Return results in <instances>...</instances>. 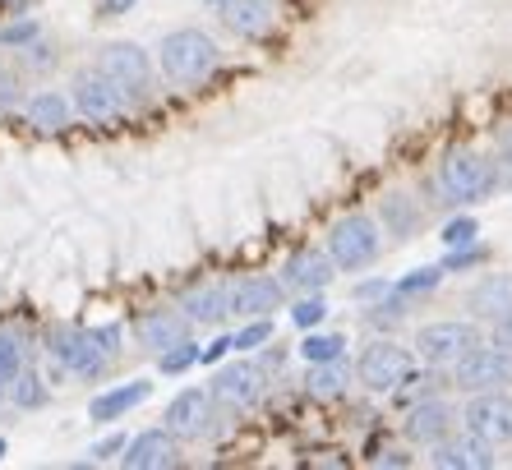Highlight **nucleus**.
<instances>
[{
    "label": "nucleus",
    "mask_w": 512,
    "mask_h": 470,
    "mask_svg": "<svg viewBox=\"0 0 512 470\" xmlns=\"http://www.w3.org/2000/svg\"><path fill=\"white\" fill-rule=\"evenodd\" d=\"M323 314H328V305H323V300H300V305L291 309L296 328H314V323H323Z\"/></svg>",
    "instance_id": "nucleus-33"
},
{
    "label": "nucleus",
    "mask_w": 512,
    "mask_h": 470,
    "mask_svg": "<svg viewBox=\"0 0 512 470\" xmlns=\"http://www.w3.org/2000/svg\"><path fill=\"white\" fill-rule=\"evenodd\" d=\"M268 337H273V323H268V318H259V323H250L240 337H231V351H254V346H263Z\"/></svg>",
    "instance_id": "nucleus-32"
},
{
    "label": "nucleus",
    "mask_w": 512,
    "mask_h": 470,
    "mask_svg": "<svg viewBox=\"0 0 512 470\" xmlns=\"http://www.w3.org/2000/svg\"><path fill=\"white\" fill-rule=\"evenodd\" d=\"M116 452H125V438H102L93 447V457H116Z\"/></svg>",
    "instance_id": "nucleus-38"
},
{
    "label": "nucleus",
    "mask_w": 512,
    "mask_h": 470,
    "mask_svg": "<svg viewBox=\"0 0 512 470\" xmlns=\"http://www.w3.org/2000/svg\"><path fill=\"white\" fill-rule=\"evenodd\" d=\"M51 355L79 378H97L111 360V355L97 346L93 332H79V328H56L51 332Z\"/></svg>",
    "instance_id": "nucleus-8"
},
{
    "label": "nucleus",
    "mask_w": 512,
    "mask_h": 470,
    "mask_svg": "<svg viewBox=\"0 0 512 470\" xmlns=\"http://www.w3.org/2000/svg\"><path fill=\"white\" fill-rule=\"evenodd\" d=\"M180 309L194 318V323H217L222 314H231V286H199L180 300Z\"/></svg>",
    "instance_id": "nucleus-21"
},
{
    "label": "nucleus",
    "mask_w": 512,
    "mask_h": 470,
    "mask_svg": "<svg viewBox=\"0 0 512 470\" xmlns=\"http://www.w3.org/2000/svg\"><path fill=\"white\" fill-rule=\"evenodd\" d=\"M14 97H19V83H14V79H10V74L0 70V106H10V102H14Z\"/></svg>",
    "instance_id": "nucleus-39"
},
{
    "label": "nucleus",
    "mask_w": 512,
    "mask_h": 470,
    "mask_svg": "<svg viewBox=\"0 0 512 470\" xmlns=\"http://www.w3.org/2000/svg\"><path fill=\"white\" fill-rule=\"evenodd\" d=\"M457 388L462 392H503L512 388V351L508 346H476L457 360Z\"/></svg>",
    "instance_id": "nucleus-3"
},
{
    "label": "nucleus",
    "mask_w": 512,
    "mask_h": 470,
    "mask_svg": "<svg viewBox=\"0 0 512 470\" xmlns=\"http://www.w3.org/2000/svg\"><path fill=\"white\" fill-rule=\"evenodd\" d=\"M65 116H70V106H65V97H56V93H37L33 102H28V120H33L37 130H60Z\"/></svg>",
    "instance_id": "nucleus-23"
},
{
    "label": "nucleus",
    "mask_w": 512,
    "mask_h": 470,
    "mask_svg": "<svg viewBox=\"0 0 512 470\" xmlns=\"http://www.w3.org/2000/svg\"><path fill=\"white\" fill-rule=\"evenodd\" d=\"M222 24L240 37H259L273 24V10H268V0H227L222 5Z\"/></svg>",
    "instance_id": "nucleus-19"
},
{
    "label": "nucleus",
    "mask_w": 512,
    "mask_h": 470,
    "mask_svg": "<svg viewBox=\"0 0 512 470\" xmlns=\"http://www.w3.org/2000/svg\"><path fill=\"white\" fill-rule=\"evenodd\" d=\"M383 222H388L406 240V235L420 231V208L411 199H402V194H393V199H383Z\"/></svg>",
    "instance_id": "nucleus-24"
},
{
    "label": "nucleus",
    "mask_w": 512,
    "mask_h": 470,
    "mask_svg": "<svg viewBox=\"0 0 512 470\" xmlns=\"http://www.w3.org/2000/svg\"><path fill=\"white\" fill-rule=\"evenodd\" d=\"M480 346V332L471 328V323H429V328H420L416 337V351L425 365H457L466 351H476Z\"/></svg>",
    "instance_id": "nucleus-6"
},
{
    "label": "nucleus",
    "mask_w": 512,
    "mask_h": 470,
    "mask_svg": "<svg viewBox=\"0 0 512 470\" xmlns=\"http://www.w3.org/2000/svg\"><path fill=\"white\" fill-rule=\"evenodd\" d=\"M14 401H19V406H42V401H47L42 378L37 374H14Z\"/></svg>",
    "instance_id": "nucleus-30"
},
{
    "label": "nucleus",
    "mask_w": 512,
    "mask_h": 470,
    "mask_svg": "<svg viewBox=\"0 0 512 470\" xmlns=\"http://www.w3.org/2000/svg\"><path fill=\"white\" fill-rule=\"evenodd\" d=\"M328 259L337 268H370L379 259V231L365 212H351L328 231Z\"/></svg>",
    "instance_id": "nucleus-2"
},
{
    "label": "nucleus",
    "mask_w": 512,
    "mask_h": 470,
    "mask_svg": "<svg viewBox=\"0 0 512 470\" xmlns=\"http://www.w3.org/2000/svg\"><path fill=\"white\" fill-rule=\"evenodd\" d=\"M157 56H162V70H167L176 83H203L217 65L213 37L199 33V28H180V33L162 37Z\"/></svg>",
    "instance_id": "nucleus-1"
},
{
    "label": "nucleus",
    "mask_w": 512,
    "mask_h": 470,
    "mask_svg": "<svg viewBox=\"0 0 512 470\" xmlns=\"http://www.w3.org/2000/svg\"><path fill=\"white\" fill-rule=\"evenodd\" d=\"M148 397V383H125V388H111V392H102V397L93 401V406H88V415H93V420H116V415H125V411H134V406H139V401Z\"/></svg>",
    "instance_id": "nucleus-22"
},
{
    "label": "nucleus",
    "mask_w": 512,
    "mask_h": 470,
    "mask_svg": "<svg viewBox=\"0 0 512 470\" xmlns=\"http://www.w3.org/2000/svg\"><path fill=\"white\" fill-rule=\"evenodd\" d=\"M434 466H443V470H485V466H494V447L480 443L476 434L439 438V443H434Z\"/></svg>",
    "instance_id": "nucleus-12"
},
{
    "label": "nucleus",
    "mask_w": 512,
    "mask_h": 470,
    "mask_svg": "<svg viewBox=\"0 0 512 470\" xmlns=\"http://www.w3.org/2000/svg\"><path fill=\"white\" fill-rule=\"evenodd\" d=\"M494 341H499V346H508V351H512V314L494 318Z\"/></svg>",
    "instance_id": "nucleus-37"
},
{
    "label": "nucleus",
    "mask_w": 512,
    "mask_h": 470,
    "mask_svg": "<svg viewBox=\"0 0 512 470\" xmlns=\"http://www.w3.org/2000/svg\"><path fill=\"white\" fill-rule=\"evenodd\" d=\"M439 277H443V268H416L411 277H402V282L393 286V295H420V291H429V286H439Z\"/></svg>",
    "instance_id": "nucleus-31"
},
{
    "label": "nucleus",
    "mask_w": 512,
    "mask_h": 470,
    "mask_svg": "<svg viewBox=\"0 0 512 470\" xmlns=\"http://www.w3.org/2000/svg\"><path fill=\"white\" fill-rule=\"evenodd\" d=\"M383 291H388V286H383V282H365V286H356V295H360V300H374V295H383Z\"/></svg>",
    "instance_id": "nucleus-41"
},
{
    "label": "nucleus",
    "mask_w": 512,
    "mask_h": 470,
    "mask_svg": "<svg viewBox=\"0 0 512 470\" xmlns=\"http://www.w3.org/2000/svg\"><path fill=\"white\" fill-rule=\"evenodd\" d=\"M28 51H33V56H28V60H33V65H47V60H51V51L42 47V42H28Z\"/></svg>",
    "instance_id": "nucleus-43"
},
{
    "label": "nucleus",
    "mask_w": 512,
    "mask_h": 470,
    "mask_svg": "<svg viewBox=\"0 0 512 470\" xmlns=\"http://www.w3.org/2000/svg\"><path fill=\"white\" fill-rule=\"evenodd\" d=\"M503 153H508V157H512V130H508V134H503Z\"/></svg>",
    "instance_id": "nucleus-44"
},
{
    "label": "nucleus",
    "mask_w": 512,
    "mask_h": 470,
    "mask_svg": "<svg viewBox=\"0 0 512 470\" xmlns=\"http://www.w3.org/2000/svg\"><path fill=\"white\" fill-rule=\"evenodd\" d=\"M342 388H346V369L337 365V360L314 365V374H310V392H314V397H337Z\"/></svg>",
    "instance_id": "nucleus-25"
},
{
    "label": "nucleus",
    "mask_w": 512,
    "mask_h": 470,
    "mask_svg": "<svg viewBox=\"0 0 512 470\" xmlns=\"http://www.w3.org/2000/svg\"><path fill=\"white\" fill-rule=\"evenodd\" d=\"M74 106L84 111L88 120H97V125H111V120H120V111H125V88H120L116 79H107V74H79V83H74Z\"/></svg>",
    "instance_id": "nucleus-9"
},
{
    "label": "nucleus",
    "mask_w": 512,
    "mask_h": 470,
    "mask_svg": "<svg viewBox=\"0 0 512 470\" xmlns=\"http://www.w3.org/2000/svg\"><path fill=\"white\" fill-rule=\"evenodd\" d=\"M277 305H282V286H277L273 277H245V282L231 286V314L263 318Z\"/></svg>",
    "instance_id": "nucleus-15"
},
{
    "label": "nucleus",
    "mask_w": 512,
    "mask_h": 470,
    "mask_svg": "<svg viewBox=\"0 0 512 470\" xmlns=\"http://www.w3.org/2000/svg\"><path fill=\"white\" fill-rule=\"evenodd\" d=\"M0 457H5V438H0Z\"/></svg>",
    "instance_id": "nucleus-45"
},
{
    "label": "nucleus",
    "mask_w": 512,
    "mask_h": 470,
    "mask_svg": "<svg viewBox=\"0 0 512 470\" xmlns=\"http://www.w3.org/2000/svg\"><path fill=\"white\" fill-rule=\"evenodd\" d=\"M19 365H24V355H19V341L0 332V397H5V383H14Z\"/></svg>",
    "instance_id": "nucleus-27"
},
{
    "label": "nucleus",
    "mask_w": 512,
    "mask_h": 470,
    "mask_svg": "<svg viewBox=\"0 0 512 470\" xmlns=\"http://www.w3.org/2000/svg\"><path fill=\"white\" fill-rule=\"evenodd\" d=\"M227 351H231V337H217L208 351H199V360H203V365H217V360H222Z\"/></svg>",
    "instance_id": "nucleus-35"
},
{
    "label": "nucleus",
    "mask_w": 512,
    "mask_h": 470,
    "mask_svg": "<svg viewBox=\"0 0 512 470\" xmlns=\"http://www.w3.org/2000/svg\"><path fill=\"white\" fill-rule=\"evenodd\" d=\"M213 392L227 406H254L263 397V374L254 365H227V369H217Z\"/></svg>",
    "instance_id": "nucleus-14"
},
{
    "label": "nucleus",
    "mask_w": 512,
    "mask_h": 470,
    "mask_svg": "<svg viewBox=\"0 0 512 470\" xmlns=\"http://www.w3.org/2000/svg\"><path fill=\"white\" fill-rule=\"evenodd\" d=\"M33 0H0V14H24Z\"/></svg>",
    "instance_id": "nucleus-42"
},
{
    "label": "nucleus",
    "mask_w": 512,
    "mask_h": 470,
    "mask_svg": "<svg viewBox=\"0 0 512 470\" xmlns=\"http://www.w3.org/2000/svg\"><path fill=\"white\" fill-rule=\"evenodd\" d=\"M125 466L130 470H167V466H176L180 461V452H176V434H162V429H148V434H139L130 447H125Z\"/></svg>",
    "instance_id": "nucleus-11"
},
{
    "label": "nucleus",
    "mask_w": 512,
    "mask_h": 470,
    "mask_svg": "<svg viewBox=\"0 0 512 470\" xmlns=\"http://www.w3.org/2000/svg\"><path fill=\"white\" fill-rule=\"evenodd\" d=\"M185 332H190V314H176V309H153V314L139 318V341L153 351H167V346L185 341Z\"/></svg>",
    "instance_id": "nucleus-17"
},
{
    "label": "nucleus",
    "mask_w": 512,
    "mask_h": 470,
    "mask_svg": "<svg viewBox=\"0 0 512 470\" xmlns=\"http://www.w3.org/2000/svg\"><path fill=\"white\" fill-rule=\"evenodd\" d=\"M333 268L337 263L328 259V254H319V249H300V254L286 259L282 282L291 286V291H323V286L333 282Z\"/></svg>",
    "instance_id": "nucleus-13"
},
{
    "label": "nucleus",
    "mask_w": 512,
    "mask_h": 470,
    "mask_svg": "<svg viewBox=\"0 0 512 470\" xmlns=\"http://www.w3.org/2000/svg\"><path fill=\"white\" fill-rule=\"evenodd\" d=\"M342 346H346V341L337 337V332H328V337H305V341H300V355H305V360H314V365H323V360H337V355H342Z\"/></svg>",
    "instance_id": "nucleus-26"
},
{
    "label": "nucleus",
    "mask_w": 512,
    "mask_h": 470,
    "mask_svg": "<svg viewBox=\"0 0 512 470\" xmlns=\"http://www.w3.org/2000/svg\"><path fill=\"white\" fill-rule=\"evenodd\" d=\"M93 337H97V346L107 355H116V346H120V328H93Z\"/></svg>",
    "instance_id": "nucleus-36"
},
{
    "label": "nucleus",
    "mask_w": 512,
    "mask_h": 470,
    "mask_svg": "<svg viewBox=\"0 0 512 470\" xmlns=\"http://www.w3.org/2000/svg\"><path fill=\"white\" fill-rule=\"evenodd\" d=\"M476 235H480V226L471 222V217H457V222L443 226V245L448 249H471L476 245Z\"/></svg>",
    "instance_id": "nucleus-29"
},
{
    "label": "nucleus",
    "mask_w": 512,
    "mask_h": 470,
    "mask_svg": "<svg viewBox=\"0 0 512 470\" xmlns=\"http://www.w3.org/2000/svg\"><path fill=\"white\" fill-rule=\"evenodd\" d=\"M448 429H453V411L443 406V401H425V406H416V411L406 415V438L411 443H439V438H448Z\"/></svg>",
    "instance_id": "nucleus-18"
},
{
    "label": "nucleus",
    "mask_w": 512,
    "mask_h": 470,
    "mask_svg": "<svg viewBox=\"0 0 512 470\" xmlns=\"http://www.w3.org/2000/svg\"><path fill=\"white\" fill-rule=\"evenodd\" d=\"M360 378L374 392H393L411 378V351L397 341H374L370 351L360 355Z\"/></svg>",
    "instance_id": "nucleus-7"
},
{
    "label": "nucleus",
    "mask_w": 512,
    "mask_h": 470,
    "mask_svg": "<svg viewBox=\"0 0 512 470\" xmlns=\"http://www.w3.org/2000/svg\"><path fill=\"white\" fill-rule=\"evenodd\" d=\"M97 70L107 74V79H116L125 93H134V97L148 93V56L134 42H111L102 51V60H97Z\"/></svg>",
    "instance_id": "nucleus-10"
},
{
    "label": "nucleus",
    "mask_w": 512,
    "mask_h": 470,
    "mask_svg": "<svg viewBox=\"0 0 512 470\" xmlns=\"http://www.w3.org/2000/svg\"><path fill=\"white\" fill-rule=\"evenodd\" d=\"M466 434H476L489 447H512V401L503 392H471L462 411Z\"/></svg>",
    "instance_id": "nucleus-4"
},
{
    "label": "nucleus",
    "mask_w": 512,
    "mask_h": 470,
    "mask_svg": "<svg viewBox=\"0 0 512 470\" xmlns=\"http://www.w3.org/2000/svg\"><path fill=\"white\" fill-rule=\"evenodd\" d=\"M194 360H199V346H190V341H176V346H167V351H162V374H185Z\"/></svg>",
    "instance_id": "nucleus-28"
},
{
    "label": "nucleus",
    "mask_w": 512,
    "mask_h": 470,
    "mask_svg": "<svg viewBox=\"0 0 512 470\" xmlns=\"http://www.w3.org/2000/svg\"><path fill=\"white\" fill-rule=\"evenodd\" d=\"M0 42H5V47H28V42H37V24H33V19H24V24H10L5 33H0Z\"/></svg>",
    "instance_id": "nucleus-34"
},
{
    "label": "nucleus",
    "mask_w": 512,
    "mask_h": 470,
    "mask_svg": "<svg viewBox=\"0 0 512 470\" xmlns=\"http://www.w3.org/2000/svg\"><path fill=\"white\" fill-rule=\"evenodd\" d=\"M443 185H448V194H453L457 203H476L499 185V171H494L489 157L471 153V148H457V153H448V162H443Z\"/></svg>",
    "instance_id": "nucleus-5"
},
{
    "label": "nucleus",
    "mask_w": 512,
    "mask_h": 470,
    "mask_svg": "<svg viewBox=\"0 0 512 470\" xmlns=\"http://www.w3.org/2000/svg\"><path fill=\"white\" fill-rule=\"evenodd\" d=\"M471 309H476L480 318L512 314V277H508V272H494V277H485V282L471 291Z\"/></svg>",
    "instance_id": "nucleus-20"
},
{
    "label": "nucleus",
    "mask_w": 512,
    "mask_h": 470,
    "mask_svg": "<svg viewBox=\"0 0 512 470\" xmlns=\"http://www.w3.org/2000/svg\"><path fill=\"white\" fill-rule=\"evenodd\" d=\"M167 429L176 438H199L208 429V392L185 388L176 401L167 406Z\"/></svg>",
    "instance_id": "nucleus-16"
},
{
    "label": "nucleus",
    "mask_w": 512,
    "mask_h": 470,
    "mask_svg": "<svg viewBox=\"0 0 512 470\" xmlns=\"http://www.w3.org/2000/svg\"><path fill=\"white\" fill-rule=\"evenodd\" d=\"M130 5H134V0H97V10H102V14H125Z\"/></svg>",
    "instance_id": "nucleus-40"
}]
</instances>
